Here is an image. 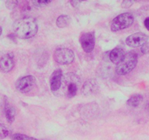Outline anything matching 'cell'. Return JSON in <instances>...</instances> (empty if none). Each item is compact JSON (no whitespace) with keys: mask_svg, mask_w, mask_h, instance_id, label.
<instances>
[{"mask_svg":"<svg viewBox=\"0 0 149 140\" xmlns=\"http://www.w3.org/2000/svg\"><path fill=\"white\" fill-rule=\"evenodd\" d=\"M79 42L84 52L87 53H90L94 50L95 48V33L91 32L83 34L80 36Z\"/></svg>","mask_w":149,"mask_h":140,"instance_id":"8","label":"cell"},{"mask_svg":"<svg viewBox=\"0 0 149 140\" xmlns=\"http://www.w3.org/2000/svg\"><path fill=\"white\" fill-rule=\"evenodd\" d=\"M12 139L13 140H39L33 137L29 136L23 134H14L12 135Z\"/></svg>","mask_w":149,"mask_h":140,"instance_id":"16","label":"cell"},{"mask_svg":"<svg viewBox=\"0 0 149 140\" xmlns=\"http://www.w3.org/2000/svg\"><path fill=\"white\" fill-rule=\"evenodd\" d=\"M51 3V1L48 0H38V1H32V4L36 7H43Z\"/></svg>","mask_w":149,"mask_h":140,"instance_id":"18","label":"cell"},{"mask_svg":"<svg viewBox=\"0 0 149 140\" xmlns=\"http://www.w3.org/2000/svg\"><path fill=\"white\" fill-rule=\"evenodd\" d=\"M4 114H5V118L7 122L10 123L14 122L16 115L15 109L13 106H11L7 100L4 104Z\"/></svg>","mask_w":149,"mask_h":140,"instance_id":"13","label":"cell"},{"mask_svg":"<svg viewBox=\"0 0 149 140\" xmlns=\"http://www.w3.org/2000/svg\"><path fill=\"white\" fill-rule=\"evenodd\" d=\"M148 110L149 111V104H148Z\"/></svg>","mask_w":149,"mask_h":140,"instance_id":"25","label":"cell"},{"mask_svg":"<svg viewBox=\"0 0 149 140\" xmlns=\"http://www.w3.org/2000/svg\"><path fill=\"white\" fill-rule=\"evenodd\" d=\"M148 41V36L143 32H137L130 35L126 39V44L132 48L143 46Z\"/></svg>","mask_w":149,"mask_h":140,"instance_id":"7","label":"cell"},{"mask_svg":"<svg viewBox=\"0 0 149 140\" xmlns=\"http://www.w3.org/2000/svg\"><path fill=\"white\" fill-rule=\"evenodd\" d=\"M134 16L130 13H125L116 16L111 23L112 32H119L129 28L133 24Z\"/></svg>","mask_w":149,"mask_h":140,"instance_id":"4","label":"cell"},{"mask_svg":"<svg viewBox=\"0 0 149 140\" xmlns=\"http://www.w3.org/2000/svg\"><path fill=\"white\" fill-rule=\"evenodd\" d=\"M143 100V96L141 94H135L131 96L127 101V105L130 107L135 108L139 106L142 103Z\"/></svg>","mask_w":149,"mask_h":140,"instance_id":"14","label":"cell"},{"mask_svg":"<svg viewBox=\"0 0 149 140\" xmlns=\"http://www.w3.org/2000/svg\"><path fill=\"white\" fill-rule=\"evenodd\" d=\"M17 1H8L6 2V6H7V8L9 9H13L17 5Z\"/></svg>","mask_w":149,"mask_h":140,"instance_id":"19","label":"cell"},{"mask_svg":"<svg viewBox=\"0 0 149 140\" xmlns=\"http://www.w3.org/2000/svg\"><path fill=\"white\" fill-rule=\"evenodd\" d=\"M10 134V131L6 125L0 123V139H3L7 137Z\"/></svg>","mask_w":149,"mask_h":140,"instance_id":"17","label":"cell"},{"mask_svg":"<svg viewBox=\"0 0 149 140\" xmlns=\"http://www.w3.org/2000/svg\"><path fill=\"white\" fill-rule=\"evenodd\" d=\"M53 58L58 64L66 65L71 64L74 61L75 55L73 50L69 48H60L55 50Z\"/></svg>","mask_w":149,"mask_h":140,"instance_id":"5","label":"cell"},{"mask_svg":"<svg viewBox=\"0 0 149 140\" xmlns=\"http://www.w3.org/2000/svg\"><path fill=\"white\" fill-rule=\"evenodd\" d=\"M71 23V18L67 15H60L56 20V25L59 28H65Z\"/></svg>","mask_w":149,"mask_h":140,"instance_id":"15","label":"cell"},{"mask_svg":"<svg viewBox=\"0 0 149 140\" xmlns=\"http://www.w3.org/2000/svg\"><path fill=\"white\" fill-rule=\"evenodd\" d=\"M144 26L149 31V17L146 18V20H144Z\"/></svg>","mask_w":149,"mask_h":140,"instance_id":"23","label":"cell"},{"mask_svg":"<svg viewBox=\"0 0 149 140\" xmlns=\"http://www.w3.org/2000/svg\"><path fill=\"white\" fill-rule=\"evenodd\" d=\"M138 55L135 51H130L125 55V59L117 65L116 68V74L119 75H125L132 71L137 66Z\"/></svg>","mask_w":149,"mask_h":140,"instance_id":"3","label":"cell"},{"mask_svg":"<svg viewBox=\"0 0 149 140\" xmlns=\"http://www.w3.org/2000/svg\"><path fill=\"white\" fill-rule=\"evenodd\" d=\"M97 88V85L96 84L95 81L94 80H90L84 83V85L82 86L81 92H82L84 96H88V95H90L94 93V92H95Z\"/></svg>","mask_w":149,"mask_h":140,"instance_id":"12","label":"cell"},{"mask_svg":"<svg viewBox=\"0 0 149 140\" xmlns=\"http://www.w3.org/2000/svg\"><path fill=\"white\" fill-rule=\"evenodd\" d=\"M71 5L73 6L74 7H78L79 6V4H81V1H76V0H74V1H70Z\"/></svg>","mask_w":149,"mask_h":140,"instance_id":"22","label":"cell"},{"mask_svg":"<svg viewBox=\"0 0 149 140\" xmlns=\"http://www.w3.org/2000/svg\"><path fill=\"white\" fill-rule=\"evenodd\" d=\"M80 78L74 73H67L63 75L62 83L60 90L55 93L58 96H65L72 98L77 95L78 91Z\"/></svg>","mask_w":149,"mask_h":140,"instance_id":"2","label":"cell"},{"mask_svg":"<svg viewBox=\"0 0 149 140\" xmlns=\"http://www.w3.org/2000/svg\"><path fill=\"white\" fill-rule=\"evenodd\" d=\"M36 84V78L32 75H27L20 77L16 81L15 88L19 93H28L34 88Z\"/></svg>","mask_w":149,"mask_h":140,"instance_id":"6","label":"cell"},{"mask_svg":"<svg viewBox=\"0 0 149 140\" xmlns=\"http://www.w3.org/2000/svg\"><path fill=\"white\" fill-rule=\"evenodd\" d=\"M1 33H2V29H1V27L0 26V35L1 34Z\"/></svg>","mask_w":149,"mask_h":140,"instance_id":"24","label":"cell"},{"mask_svg":"<svg viewBox=\"0 0 149 140\" xmlns=\"http://www.w3.org/2000/svg\"><path fill=\"white\" fill-rule=\"evenodd\" d=\"M13 27L15 35L20 39H30L38 32L37 21L31 17L17 19L14 22Z\"/></svg>","mask_w":149,"mask_h":140,"instance_id":"1","label":"cell"},{"mask_svg":"<svg viewBox=\"0 0 149 140\" xmlns=\"http://www.w3.org/2000/svg\"><path fill=\"white\" fill-rule=\"evenodd\" d=\"M133 4V1H129V0H127V1H122V7L124 8H129Z\"/></svg>","mask_w":149,"mask_h":140,"instance_id":"21","label":"cell"},{"mask_svg":"<svg viewBox=\"0 0 149 140\" xmlns=\"http://www.w3.org/2000/svg\"><path fill=\"white\" fill-rule=\"evenodd\" d=\"M141 52L143 54H148L149 53V42L146 43L145 45H143L141 48Z\"/></svg>","mask_w":149,"mask_h":140,"instance_id":"20","label":"cell"},{"mask_svg":"<svg viewBox=\"0 0 149 140\" xmlns=\"http://www.w3.org/2000/svg\"><path fill=\"white\" fill-rule=\"evenodd\" d=\"M125 50L122 48H116L112 50L110 52V55H109V58H110L111 61L113 64H116V65H119L120 63H122L123 61V60L125 59Z\"/></svg>","mask_w":149,"mask_h":140,"instance_id":"11","label":"cell"},{"mask_svg":"<svg viewBox=\"0 0 149 140\" xmlns=\"http://www.w3.org/2000/svg\"><path fill=\"white\" fill-rule=\"evenodd\" d=\"M15 66L13 57L11 54H6L0 58V69L4 72H9Z\"/></svg>","mask_w":149,"mask_h":140,"instance_id":"10","label":"cell"},{"mask_svg":"<svg viewBox=\"0 0 149 140\" xmlns=\"http://www.w3.org/2000/svg\"><path fill=\"white\" fill-rule=\"evenodd\" d=\"M63 72L61 69L55 70L51 74L49 83H50V89L54 93L58 92L60 90L62 83Z\"/></svg>","mask_w":149,"mask_h":140,"instance_id":"9","label":"cell"}]
</instances>
